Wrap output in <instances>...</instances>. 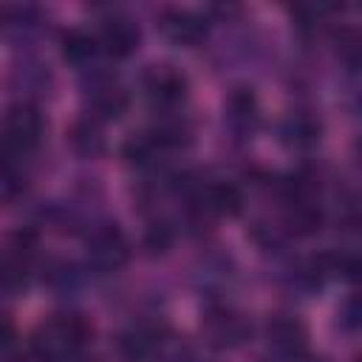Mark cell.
I'll list each match as a JSON object with an SVG mask.
<instances>
[{
	"mask_svg": "<svg viewBox=\"0 0 362 362\" xmlns=\"http://www.w3.org/2000/svg\"><path fill=\"white\" fill-rule=\"evenodd\" d=\"M93 328L79 314H57L45 320L31 337V354L37 362H76L88 345Z\"/></svg>",
	"mask_w": 362,
	"mask_h": 362,
	"instance_id": "6da1fadb",
	"label": "cell"
},
{
	"mask_svg": "<svg viewBox=\"0 0 362 362\" xmlns=\"http://www.w3.org/2000/svg\"><path fill=\"white\" fill-rule=\"evenodd\" d=\"M42 133H45V119L31 102H20V105L6 110V119H3V127H0V139L20 158H25L28 153H34L40 147Z\"/></svg>",
	"mask_w": 362,
	"mask_h": 362,
	"instance_id": "7a4b0ae2",
	"label": "cell"
},
{
	"mask_svg": "<svg viewBox=\"0 0 362 362\" xmlns=\"http://www.w3.org/2000/svg\"><path fill=\"white\" fill-rule=\"evenodd\" d=\"M141 88L150 105L164 113H173L187 99V76L170 65H150L141 74Z\"/></svg>",
	"mask_w": 362,
	"mask_h": 362,
	"instance_id": "3957f363",
	"label": "cell"
},
{
	"mask_svg": "<svg viewBox=\"0 0 362 362\" xmlns=\"http://www.w3.org/2000/svg\"><path fill=\"white\" fill-rule=\"evenodd\" d=\"M85 96H88V116L96 119V122H116L124 116L127 105H130V96L122 85H116L113 76L107 74H90L88 85H85Z\"/></svg>",
	"mask_w": 362,
	"mask_h": 362,
	"instance_id": "277c9868",
	"label": "cell"
},
{
	"mask_svg": "<svg viewBox=\"0 0 362 362\" xmlns=\"http://www.w3.org/2000/svg\"><path fill=\"white\" fill-rule=\"evenodd\" d=\"M130 257V243L122 235V229H116V223H105L96 226L88 235V263L99 272H116L127 263Z\"/></svg>",
	"mask_w": 362,
	"mask_h": 362,
	"instance_id": "5b68a950",
	"label": "cell"
},
{
	"mask_svg": "<svg viewBox=\"0 0 362 362\" xmlns=\"http://www.w3.org/2000/svg\"><path fill=\"white\" fill-rule=\"evenodd\" d=\"M201 331L212 348H238L240 342H246L252 328L238 311L226 305H212L201 322Z\"/></svg>",
	"mask_w": 362,
	"mask_h": 362,
	"instance_id": "8992f818",
	"label": "cell"
},
{
	"mask_svg": "<svg viewBox=\"0 0 362 362\" xmlns=\"http://www.w3.org/2000/svg\"><path fill=\"white\" fill-rule=\"evenodd\" d=\"M139 25L127 17V14H110L102 20L99 31H96V42H99V51L113 57V59H124L130 57L136 48H139Z\"/></svg>",
	"mask_w": 362,
	"mask_h": 362,
	"instance_id": "52a82bcc",
	"label": "cell"
},
{
	"mask_svg": "<svg viewBox=\"0 0 362 362\" xmlns=\"http://www.w3.org/2000/svg\"><path fill=\"white\" fill-rule=\"evenodd\" d=\"M266 339H269L272 351L286 359H300L308 348L305 325L291 314H274L266 322Z\"/></svg>",
	"mask_w": 362,
	"mask_h": 362,
	"instance_id": "ba28073f",
	"label": "cell"
},
{
	"mask_svg": "<svg viewBox=\"0 0 362 362\" xmlns=\"http://www.w3.org/2000/svg\"><path fill=\"white\" fill-rule=\"evenodd\" d=\"M167 331L161 325H147V322H139V325H130L124 328L119 337H116V351L124 362H147L156 356L158 345L164 342Z\"/></svg>",
	"mask_w": 362,
	"mask_h": 362,
	"instance_id": "9c48e42d",
	"label": "cell"
},
{
	"mask_svg": "<svg viewBox=\"0 0 362 362\" xmlns=\"http://www.w3.org/2000/svg\"><path fill=\"white\" fill-rule=\"evenodd\" d=\"M164 37L175 45H195L204 40L206 34V17H201L198 11H189V8H170L161 14L158 20Z\"/></svg>",
	"mask_w": 362,
	"mask_h": 362,
	"instance_id": "30bf717a",
	"label": "cell"
},
{
	"mask_svg": "<svg viewBox=\"0 0 362 362\" xmlns=\"http://www.w3.org/2000/svg\"><path fill=\"white\" fill-rule=\"evenodd\" d=\"M226 124L238 136H252L260 124V107L252 88H235L226 99Z\"/></svg>",
	"mask_w": 362,
	"mask_h": 362,
	"instance_id": "8fae6325",
	"label": "cell"
},
{
	"mask_svg": "<svg viewBox=\"0 0 362 362\" xmlns=\"http://www.w3.org/2000/svg\"><path fill=\"white\" fill-rule=\"evenodd\" d=\"M277 133H280V141H283L286 147L311 150V147L320 141V136H322V124H320V119H317L314 113H308V110H294V113H288V116L280 122Z\"/></svg>",
	"mask_w": 362,
	"mask_h": 362,
	"instance_id": "7c38bea8",
	"label": "cell"
},
{
	"mask_svg": "<svg viewBox=\"0 0 362 362\" xmlns=\"http://www.w3.org/2000/svg\"><path fill=\"white\" fill-rule=\"evenodd\" d=\"M99 54V42H96V34L85 31V28H71L62 34V57L71 62V65H90Z\"/></svg>",
	"mask_w": 362,
	"mask_h": 362,
	"instance_id": "4fadbf2b",
	"label": "cell"
},
{
	"mask_svg": "<svg viewBox=\"0 0 362 362\" xmlns=\"http://www.w3.org/2000/svg\"><path fill=\"white\" fill-rule=\"evenodd\" d=\"M68 139H71V147H74L79 156H85V158H96L99 153H105L102 122H96V119H90V116L79 119V122L71 127Z\"/></svg>",
	"mask_w": 362,
	"mask_h": 362,
	"instance_id": "5bb4252c",
	"label": "cell"
},
{
	"mask_svg": "<svg viewBox=\"0 0 362 362\" xmlns=\"http://www.w3.org/2000/svg\"><path fill=\"white\" fill-rule=\"evenodd\" d=\"M25 286V260L23 255H0V288L6 291H17Z\"/></svg>",
	"mask_w": 362,
	"mask_h": 362,
	"instance_id": "9a60e30c",
	"label": "cell"
},
{
	"mask_svg": "<svg viewBox=\"0 0 362 362\" xmlns=\"http://www.w3.org/2000/svg\"><path fill=\"white\" fill-rule=\"evenodd\" d=\"M23 189H25V175L20 170H0V206L17 201Z\"/></svg>",
	"mask_w": 362,
	"mask_h": 362,
	"instance_id": "2e32d148",
	"label": "cell"
},
{
	"mask_svg": "<svg viewBox=\"0 0 362 362\" xmlns=\"http://www.w3.org/2000/svg\"><path fill=\"white\" fill-rule=\"evenodd\" d=\"M173 243V229L167 223H150L147 232H144V249H150L153 255L156 252H167Z\"/></svg>",
	"mask_w": 362,
	"mask_h": 362,
	"instance_id": "e0dca14e",
	"label": "cell"
},
{
	"mask_svg": "<svg viewBox=\"0 0 362 362\" xmlns=\"http://www.w3.org/2000/svg\"><path fill=\"white\" fill-rule=\"evenodd\" d=\"M3 14L11 28H31L40 20V11L34 6H8V8H3Z\"/></svg>",
	"mask_w": 362,
	"mask_h": 362,
	"instance_id": "ac0fdd59",
	"label": "cell"
},
{
	"mask_svg": "<svg viewBox=\"0 0 362 362\" xmlns=\"http://www.w3.org/2000/svg\"><path fill=\"white\" fill-rule=\"evenodd\" d=\"M14 339V328H11V322L8 320H3L0 317V351L3 348H8V342Z\"/></svg>",
	"mask_w": 362,
	"mask_h": 362,
	"instance_id": "d6986e66",
	"label": "cell"
},
{
	"mask_svg": "<svg viewBox=\"0 0 362 362\" xmlns=\"http://www.w3.org/2000/svg\"><path fill=\"white\" fill-rule=\"evenodd\" d=\"M342 320H345V328H356V303L348 300L345 311H342Z\"/></svg>",
	"mask_w": 362,
	"mask_h": 362,
	"instance_id": "ffe728a7",
	"label": "cell"
},
{
	"mask_svg": "<svg viewBox=\"0 0 362 362\" xmlns=\"http://www.w3.org/2000/svg\"><path fill=\"white\" fill-rule=\"evenodd\" d=\"M0 362H20V359H14V356H0Z\"/></svg>",
	"mask_w": 362,
	"mask_h": 362,
	"instance_id": "44dd1931",
	"label": "cell"
}]
</instances>
